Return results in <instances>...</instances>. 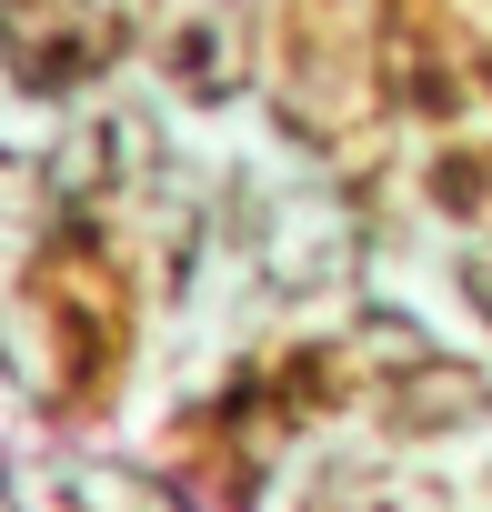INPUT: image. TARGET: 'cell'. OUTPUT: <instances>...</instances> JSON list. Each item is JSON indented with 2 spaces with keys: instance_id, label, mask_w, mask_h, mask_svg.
Instances as JSON below:
<instances>
[{
  "instance_id": "6da1fadb",
  "label": "cell",
  "mask_w": 492,
  "mask_h": 512,
  "mask_svg": "<svg viewBox=\"0 0 492 512\" xmlns=\"http://www.w3.org/2000/svg\"><path fill=\"white\" fill-rule=\"evenodd\" d=\"M472 302H482V312H492V262H472Z\"/></svg>"
}]
</instances>
